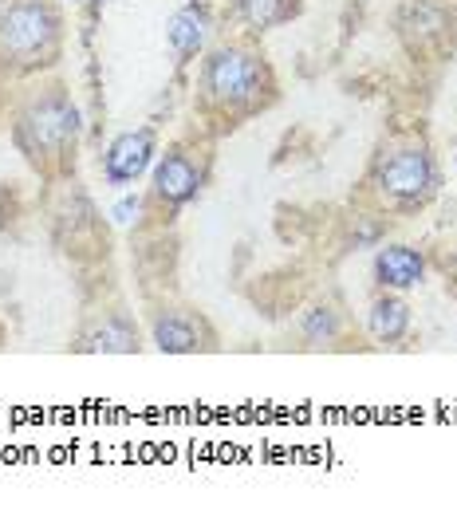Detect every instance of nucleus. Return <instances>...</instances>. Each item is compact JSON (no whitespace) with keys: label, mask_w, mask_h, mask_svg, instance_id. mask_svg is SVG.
Masks as SVG:
<instances>
[{"label":"nucleus","mask_w":457,"mask_h":512,"mask_svg":"<svg viewBox=\"0 0 457 512\" xmlns=\"http://www.w3.org/2000/svg\"><path fill=\"white\" fill-rule=\"evenodd\" d=\"M398 36L406 40L410 52L426 56L438 44H446V36H450V12L442 4H434V0H406L398 8Z\"/></svg>","instance_id":"6e6552de"},{"label":"nucleus","mask_w":457,"mask_h":512,"mask_svg":"<svg viewBox=\"0 0 457 512\" xmlns=\"http://www.w3.org/2000/svg\"><path fill=\"white\" fill-rule=\"evenodd\" d=\"M233 4H237L241 24L253 32H272L300 12V0H233Z\"/></svg>","instance_id":"ddd939ff"},{"label":"nucleus","mask_w":457,"mask_h":512,"mask_svg":"<svg viewBox=\"0 0 457 512\" xmlns=\"http://www.w3.org/2000/svg\"><path fill=\"white\" fill-rule=\"evenodd\" d=\"M154 154H158V134H154V127H138L119 134L107 146V154H103V178H107V186H131V182H138L150 170Z\"/></svg>","instance_id":"423d86ee"},{"label":"nucleus","mask_w":457,"mask_h":512,"mask_svg":"<svg viewBox=\"0 0 457 512\" xmlns=\"http://www.w3.org/2000/svg\"><path fill=\"white\" fill-rule=\"evenodd\" d=\"M367 327H371L375 343H383V347L398 343V339L410 331V308H406V300H398V296H379V300L371 304Z\"/></svg>","instance_id":"f8f14e48"},{"label":"nucleus","mask_w":457,"mask_h":512,"mask_svg":"<svg viewBox=\"0 0 457 512\" xmlns=\"http://www.w3.org/2000/svg\"><path fill=\"white\" fill-rule=\"evenodd\" d=\"M154 347L166 351V355H194V351H209L217 343L213 327L201 320L190 308H166L154 316Z\"/></svg>","instance_id":"0eeeda50"},{"label":"nucleus","mask_w":457,"mask_h":512,"mask_svg":"<svg viewBox=\"0 0 457 512\" xmlns=\"http://www.w3.org/2000/svg\"><path fill=\"white\" fill-rule=\"evenodd\" d=\"M422 276H426V260L410 245H387L375 256V280L387 292H406V288L422 284Z\"/></svg>","instance_id":"1a4fd4ad"},{"label":"nucleus","mask_w":457,"mask_h":512,"mask_svg":"<svg viewBox=\"0 0 457 512\" xmlns=\"http://www.w3.org/2000/svg\"><path fill=\"white\" fill-rule=\"evenodd\" d=\"M209 8L205 4H186V8H178L174 16H170V24H166V40H170V48H174V56L178 60H194L197 52L205 48V40H209Z\"/></svg>","instance_id":"9b49d317"},{"label":"nucleus","mask_w":457,"mask_h":512,"mask_svg":"<svg viewBox=\"0 0 457 512\" xmlns=\"http://www.w3.org/2000/svg\"><path fill=\"white\" fill-rule=\"evenodd\" d=\"M64 12L56 0H4L0 4V75L28 79L60 64Z\"/></svg>","instance_id":"7ed1b4c3"},{"label":"nucleus","mask_w":457,"mask_h":512,"mask_svg":"<svg viewBox=\"0 0 457 512\" xmlns=\"http://www.w3.org/2000/svg\"><path fill=\"white\" fill-rule=\"evenodd\" d=\"M276 99V75L261 52L245 44H217L197 71V107L209 119L241 123L249 115H261Z\"/></svg>","instance_id":"f03ea898"},{"label":"nucleus","mask_w":457,"mask_h":512,"mask_svg":"<svg viewBox=\"0 0 457 512\" xmlns=\"http://www.w3.org/2000/svg\"><path fill=\"white\" fill-rule=\"evenodd\" d=\"M0 4H4V0H0Z\"/></svg>","instance_id":"dca6fc26"},{"label":"nucleus","mask_w":457,"mask_h":512,"mask_svg":"<svg viewBox=\"0 0 457 512\" xmlns=\"http://www.w3.org/2000/svg\"><path fill=\"white\" fill-rule=\"evenodd\" d=\"M79 130V107L71 103L64 83H40L24 91L12 107V146L48 182L71 174Z\"/></svg>","instance_id":"f257e3e1"},{"label":"nucleus","mask_w":457,"mask_h":512,"mask_svg":"<svg viewBox=\"0 0 457 512\" xmlns=\"http://www.w3.org/2000/svg\"><path fill=\"white\" fill-rule=\"evenodd\" d=\"M131 213H138V201H123V205L115 209V217H119V221H131Z\"/></svg>","instance_id":"2eb2a0df"},{"label":"nucleus","mask_w":457,"mask_h":512,"mask_svg":"<svg viewBox=\"0 0 457 512\" xmlns=\"http://www.w3.org/2000/svg\"><path fill=\"white\" fill-rule=\"evenodd\" d=\"M201 182H205V170L197 166V158L190 150L174 146V150L162 154V162L154 166L150 197H154L166 213H178V209H186L197 193H201Z\"/></svg>","instance_id":"39448f33"},{"label":"nucleus","mask_w":457,"mask_h":512,"mask_svg":"<svg viewBox=\"0 0 457 512\" xmlns=\"http://www.w3.org/2000/svg\"><path fill=\"white\" fill-rule=\"evenodd\" d=\"M75 351H103V355H131L138 351V327L123 312H107L95 327H87Z\"/></svg>","instance_id":"9d476101"},{"label":"nucleus","mask_w":457,"mask_h":512,"mask_svg":"<svg viewBox=\"0 0 457 512\" xmlns=\"http://www.w3.org/2000/svg\"><path fill=\"white\" fill-rule=\"evenodd\" d=\"M371 182H375V190L383 193V201L394 205V209L422 205L430 193L438 190L434 154L422 142H394L379 154Z\"/></svg>","instance_id":"20e7f679"},{"label":"nucleus","mask_w":457,"mask_h":512,"mask_svg":"<svg viewBox=\"0 0 457 512\" xmlns=\"http://www.w3.org/2000/svg\"><path fill=\"white\" fill-rule=\"evenodd\" d=\"M304 339L308 343H331L335 335H339V316L327 308V304H320V308H312L308 316H304Z\"/></svg>","instance_id":"4468645a"}]
</instances>
